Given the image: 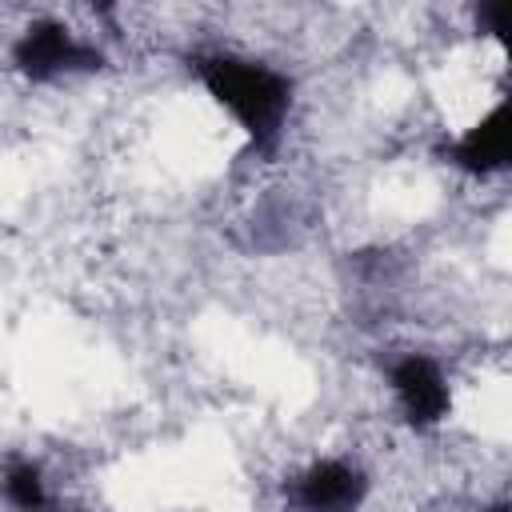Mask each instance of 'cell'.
Here are the masks:
<instances>
[{
  "label": "cell",
  "mask_w": 512,
  "mask_h": 512,
  "mask_svg": "<svg viewBox=\"0 0 512 512\" xmlns=\"http://www.w3.org/2000/svg\"><path fill=\"white\" fill-rule=\"evenodd\" d=\"M204 88L240 120L256 148H272L280 124L292 104V80L268 64L240 60V56H204L196 60Z\"/></svg>",
  "instance_id": "6da1fadb"
},
{
  "label": "cell",
  "mask_w": 512,
  "mask_h": 512,
  "mask_svg": "<svg viewBox=\"0 0 512 512\" xmlns=\"http://www.w3.org/2000/svg\"><path fill=\"white\" fill-rule=\"evenodd\" d=\"M12 60L24 76L32 80H48V76H60V72H88V68H100L104 56L88 44H80L64 24L56 20H36L12 48Z\"/></svg>",
  "instance_id": "7a4b0ae2"
},
{
  "label": "cell",
  "mask_w": 512,
  "mask_h": 512,
  "mask_svg": "<svg viewBox=\"0 0 512 512\" xmlns=\"http://www.w3.org/2000/svg\"><path fill=\"white\" fill-rule=\"evenodd\" d=\"M368 496V480L360 468L344 464V460H320L312 464L296 488H292V500L296 508L304 512H356Z\"/></svg>",
  "instance_id": "3957f363"
},
{
  "label": "cell",
  "mask_w": 512,
  "mask_h": 512,
  "mask_svg": "<svg viewBox=\"0 0 512 512\" xmlns=\"http://www.w3.org/2000/svg\"><path fill=\"white\" fill-rule=\"evenodd\" d=\"M392 392L400 400V408L408 412V420L416 428H432L444 420L448 412V384L444 372L436 368V360L412 352L392 368Z\"/></svg>",
  "instance_id": "277c9868"
},
{
  "label": "cell",
  "mask_w": 512,
  "mask_h": 512,
  "mask_svg": "<svg viewBox=\"0 0 512 512\" xmlns=\"http://www.w3.org/2000/svg\"><path fill=\"white\" fill-rule=\"evenodd\" d=\"M508 152H512V128H508V104L500 100L476 128H468L452 148V164H460L464 172L472 176H488L496 168L508 164Z\"/></svg>",
  "instance_id": "5b68a950"
},
{
  "label": "cell",
  "mask_w": 512,
  "mask_h": 512,
  "mask_svg": "<svg viewBox=\"0 0 512 512\" xmlns=\"http://www.w3.org/2000/svg\"><path fill=\"white\" fill-rule=\"evenodd\" d=\"M4 496H8L20 512H40V508L48 504L40 468H36V464H12L8 476H4Z\"/></svg>",
  "instance_id": "8992f818"
},
{
  "label": "cell",
  "mask_w": 512,
  "mask_h": 512,
  "mask_svg": "<svg viewBox=\"0 0 512 512\" xmlns=\"http://www.w3.org/2000/svg\"><path fill=\"white\" fill-rule=\"evenodd\" d=\"M504 16H508V8H504V4H484V8L476 12V20H480V24H488V32H496V36L504 32Z\"/></svg>",
  "instance_id": "52a82bcc"
}]
</instances>
